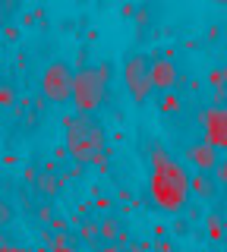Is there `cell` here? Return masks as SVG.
<instances>
[{"mask_svg": "<svg viewBox=\"0 0 227 252\" xmlns=\"http://www.w3.org/2000/svg\"><path fill=\"white\" fill-rule=\"evenodd\" d=\"M218 186L221 183H218L215 177H208V173H202V170H195V177L190 180V189L199 195V199H205V202H211L218 195Z\"/></svg>", "mask_w": 227, "mask_h": 252, "instance_id": "9c48e42d", "label": "cell"}, {"mask_svg": "<svg viewBox=\"0 0 227 252\" xmlns=\"http://www.w3.org/2000/svg\"><path fill=\"white\" fill-rule=\"evenodd\" d=\"M51 252H73V243H69L66 230H60L57 236H54V243H51Z\"/></svg>", "mask_w": 227, "mask_h": 252, "instance_id": "4fadbf2b", "label": "cell"}, {"mask_svg": "<svg viewBox=\"0 0 227 252\" xmlns=\"http://www.w3.org/2000/svg\"><path fill=\"white\" fill-rule=\"evenodd\" d=\"M0 104H3L6 110H10L13 104H16V92H13V85H10V79L3 82V89H0Z\"/></svg>", "mask_w": 227, "mask_h": 252, "instance_id": "5bb4252c", "label": "cell"}, {"mask_svg": "<svg viewBox=\"0 0 227 252\" xmlns=\"http://www.w3.org/2000/svg\"><path fill=\"white\" fill-rule=\"evenodd\" d=\"M152 79H155V92H158V94L174 92V85H177V79H180L174 60L158 57V54H155V57H152Z\"/></svg>", "mask_w": 227, "mask_h": 252, "instance_id": "52a82bcc", "label": "cell"}, {"mask_svg": "<svg viewBox=\"0 0 227 252\" xmlns=\"http://www.w3.org/2000/svg\"><path fill=\"white\" fill-rule=\"evenodd\" d=\"M64 142H66V155L76 164H82V167H89V164L104 167V161H107L104 129H101V123L92 114L64 117Z\"/></svg>", "mask_w": 227, "mask_h": 252, "instance_id": "6da1fadb", "label": "cell"}, {"mask_svg": "<svg viewBox=\"0 0 227 252\" xmlns=\"http://www.w3.org/2000/svg\"><path fill=\"white\" fill-rule=\"evenodd\" d=\"M161 110H167V114H174V110H180V98H177L174 92L161 94Z\"/></svg>", "mask_w": 227, "mask_h": 252, "instance_id": "2e32d148", "label": "cell"}, {"mask_svg": "<svg viewBox=\"0 0 227 252\" xmlns=\"http://www.w3.org/2000/svg\"><path fill=\"white\" fill-rule=\"evenodd\" d=\"M35 189L44 195V199H54V195H57V180H54V173H38Z\"/></svg>", "mask_w": 227, "mask_h": 252, "instance_id": "8fae6325", "label": "cell"}, {"mask_svg": "<svg viewBox=\"0 0 227 252\" xmlns=\"http://www.w3.org/2000/svg\"><path fill=\"white\" fill-rule=\"evenodd\" d=\"M208 233L215 236V240L221 236V220H218V218H208Z\"/></svg>", "mask_w": 227, "mask_h": 252, "instance_id": "d6986e66", "label": "cell"}, {"mask_svg": "<svg viewBox=\"0 0 227 252\" xmlns=\"http://www.w3.org/2000/svg\"><path fill=\"white\" fill-rule=\"evenodd\" d=\"M148 249H152V243H132L127 252H148Z\"/></svg>", "mask_w": 227, "mask_h": 252, "instance_id": "ffe728a7", "label": "cell"}, {"mask_svg": "<svg viewBox=\"0 0 227 252\" xmlns=\"http://www.w3.org/2000/svg\"><path fill=\"white\" fill-rule=\"evenodd\" d=\"M202 123H205V142L215 145L218 152L227 148V107H208L202 110Z\"/></svg>", "mask_w": 227, "mask_h": 252, "instance_id": "8992f818", "label": "cell"}, {"mask_svg": "<svg viewBox=\"0 0 227 252\" xmlns=\"http://www.w3.org/2000/svg\"><path fill=\"white\" fill-rule=\"evenodd\" d=\"M0 218H3V224H10V205L3 202V211H0Z\"/></svg>", "mask_w": 227, "mask_h": 252, "instance_id": "603a6c76", "label": "cell"}, {"mask_svg": "<svg viewBox=\"0 0 227 252\" xmlns=\"http://www.w3.org/2000/svg\"><path fill=\"white\" fill-rule=\"evenodd\" d=\"M215 180H218L221 186H227V161H221V164L215 167Z\"/></svg>", "mask_w": 227, "mask_h": 252, "instance_id": "ac0fdd59", "label": "cell"}, {"mask_svg": "<svg viewBox=\"0 0 227 252\" xmlns=\"http://www.w3.org/2000/svg\"><path fill=\"white\" fill-rule=\"evenodd\" d=\"M123 85H127L130 98L136 104H145L155 92V79H152V54L145 51H132L123 60Z\"/></svg>", "mask_w": 227, "mask_h": 252, "instance_id": "277c9868", "label": "cell"}, {"mask_svg": "<svg viewBox=\"0 0 227 252\" xmlns=\"http://www.w3.org/2000/svg\"><path fill=\"white\" fill-rule=\"evenodd\" d=\"M101 252H120V246H117V243H107V246L101 249Z\"/></svg>", "mask_w": 227, "mask_h": 252, "instance_id": "cb8c5ba5", "label": "cell"}, {"mask_svg": "<svg viewBox=\"0 0 227 252\" xmlns=\"http://www.w3.org/2000/svg\"><path fill=\"white\" fill-rule=\"evenodd\" d=\"M79 240H85V243H98L101 240V224L98 220H92V218L82 220L79 224Z\"/></svg>", "mask_w": 227, "mask_h": 252, "instance_id": "7c38bea8", "label": "cell"}, {"mask_svg": "<svg viewBox=\"0 0 227 252\" xmlns=\"http://www.w3.org/2000/svg\"><path fill=\"white\" fill-rule=\"evenodd\" d=\"M120 220H117L114 215H107V218H101V240L104 243H117V236H120Z\"/></svg>", "mask_w": 227, "mask_h": 252, "instance_id": "30bf717a", "label": "cell"}, {"mask_svg": "<svg viewBox=\"0 0 227 252\" xmlns=\"http://www.w3.org/2000/svg\"><path fill=\"white\" fill-rule=\"evenodd\" d=\"M111 85V63H89L76 69V85H73V101L76 114H95L107 98Z\"/></svg>", "mask_w": 227, "mask_h": 252, "instance_id": "3957f363", "label": "cell"}, {"mask_svg": "<svg viewBox=\"0 0 227 252\" xmlns=\"http://www.w3.org/2000/svg\"><path fill=\"white\" fill-rule=\"evenodd\" d=\"M155 252H174V246H170L167 240H158V243H155Z\"/></svg>", "mask_w": 227, "mask_h": 252, "instance_id": "44dd1931", "label": "cell"}, {"mask_svg": "<svg viewBox=\"0 0 227 252\" xmlns=\"http://www.w3.org/2000/svg\"><path fill=\"white\" fill-rule=\"evenodd\" d=\"M215 3H218V6H227V0H215Z\"/></svg>", "mask_w": 227, "mask_h": 252, "instance_id": "d4e9b609", "label": "cell"}, {"mask_svg": "<svg viewBox=\"0 0 227 252\" xmlns=\"http://www.w3.org/2000/svg\"><path fill=\"white\" fill-rule=\"evenodd\" d=\"M190 180L193 177H186V170L177 161H170L161 148H155V155H152V195L158 202V208L180 211L186 192H193Z\"/></svg>", "mask_w": 227, "mask_h": 252, "instance_id": "7a4b0ae2", "label": "cell"}, {"mask_svg": "<svg viewBox=\"0 0 227 252\" xmlns=\"http://www.w3.org/2000/svg\"><path fill=\"white\" fill-rule=\"evenodd\" d=\"M208 82H211V89H227V69H211Z\"/></svg>", "mask_w": 227, "mask_h": 252, "instance_id": "9a60e30c", "label": "cell"}, {"mask_svg": "<svg viewBox=\"0 0 227 252\" xmlns=\"http://www.w3.org/2000/svg\"><path fill=\"white\" fill-rule=\"evenodd\" d=\"M186 161H190L195 170H202V173H215V167L221 164V155H218L215 145L199 142V145H190V148H186Z\"/></svg>", "mask_w": 227, "mask_h": 252, "instance_id": "ba28073f", "label": "cell"}, {"mask_svg": "<svg viewBox=\"0 0 227 252\" xmlns=\"http://www.w3.org/2000/svg\"><path fill=\"white\" fill-rule=\"evenodd\" d=\"M51 215H54V211H51V202H44L41 208H38V220H41V224H51V220H54Z\"/></svg>", "mask_w": 227, "mask_h": 252, "instance_id": "e0dca14e", "label": "cell"}, {"mask_svg": "<svg viewBox=\"0 0 227 252\" xmlns=\"http://www.w3.org/2000/svg\"><path fill=\"white\" fill-rule=\"evenodd\" d=\"M73 85H76V69L69 66L66 60H51L48 66L41 69V79H38L41 98L51 101V104H66V101H73Z\"/></svg>", "mask_w": 227, "mask_h": 252, "instance_id": "5b68a950", "label": "cell"}, {"mask_svg": "<svg viewBox=\"0 0 227 252\" xmlns=\"http://www.w3.org/2000/svg\"><path fill=\"white\" fill-rule=\"evenodd\" d=\"M0 252H26V249H19V246H13L10 240H3V246H0Z\"/></svg>", "mask_w": 227, "mask_h": 252, "instance_id": "7402d4cb", "label": "cell"}, {"mask_svg": "<svg viewBox=\"0 0 227 252\" xmlns=\"http://www.w3.org/2000/svg\"><path fill=\"white\" fill-rule=\"evenodd\" d=\"M32 252H44V249H32Z\"/></svg>", "mask_w": 227, "mask_h": 252, "instance_id": "484cf974", "label": "cell"}]
</instances>
